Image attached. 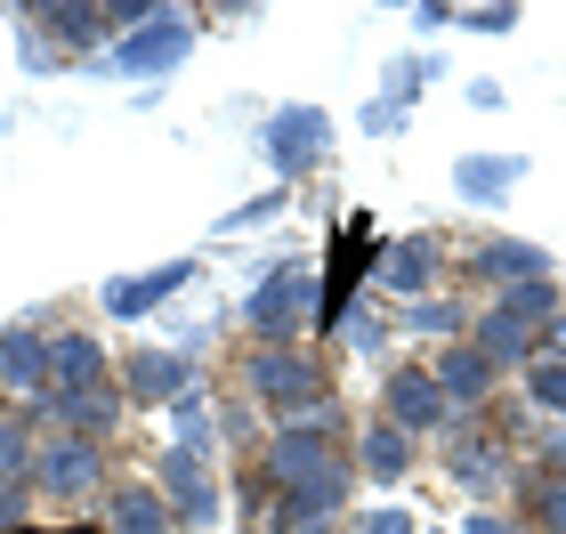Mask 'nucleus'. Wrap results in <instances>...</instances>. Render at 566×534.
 <instances>
[{"instance_id": "f257e3e1", "label": "nucleus", "mask_w": 566, "mask_h": 534, "mask_svg": "<svg viewBox=\"0 0 566 534\" xmlns=\"http://www.w3.org/2000/svg\"><path fill=\"white\" fill-rule=\"evenodd\" d=\"M324 470H340V405H324V413H300V421H275L268 429V446H260V494H292L307 486V478H324Z\"/></svg>"}, {"instance_id": "f03ea898", "label": "nucleus", "mask_w": 566, "mask_h": 534, "mask_svg": "<svg viewBox=\"0 0 566 534\" xmlns=\"http://www.w3.org/2000/svg\"><path fill=\"white\" fill-rule=\"evenodd\" d=\"M243 389L260 397L275 421H300V413H324V405H332V373H324V356H307V348H292V341H275V348H251Z\"/></svg>"}, {"instance_id": "7ed1b4c3", "label": "nucleus", "mask_w": 566, "mask_h": 534, "mask_svg": "<svg viewBox=\"0 0 566 534\" xmlns=\"http://www.w3.org/2000/svg\"><path fill=\"white\" fill-rule=\"evenodd\" d=\"M316 308H324L316 268H307V260H283V268H260V275H251L243 324H251V333H260V341L275 348V341H300L307 324H316Z\"/></svg>"}, {"instance_id": "20e7f679", "label": "nucleus", "mask_w": 566, "mask_h": 534, "mask_svg": "<svg viewBox=\"0 0 566 534\" xmlns=\"http://www.w3.org/2000/svg\"><path fill=\"white\" fill-rule=\"evenodd\" d=\"M122 380H97V389H49V397H33V429H65V438H90V446H106L114 429H122Z\"/></svg>"}, {"instance_id": "39448f33", "label": "nucleus", "mask_w": 566, "mask_h": 534, "mask_svg": "<svg viewBox=\"0 0 566 534\" xmlns=\"http://www.w3.org/2000/svg\"><path fill=\"white\" fill-rule=\"evenodd\" d=\"M260 155H268V170H275V178L316 170V163L332 155V114H324V106H283V114H268Z\"/></svg>"}, {"instance_id": "423d86ee", "label": "nucleus", "mask_w": 566, "mask_h": 534, "mask_svg": "<svg viewBox=\"0 0 566 534\" xmlns=\"http://www.w3.org/2000/svg\"><path fill=\"white\" fill-rule=\"evenodd\" d=\"M446 478H453V486H470L478 502H494L502 486H518V462H510V446L485 438L478 421H453V438H446Z\"/></svg>"}, {"instance_id": "0eeeda50", "label": "nucleus", "mask_w": 566, "mask_h": 534, "mask_svg": "<svg viewBox=\"0 0 566 534\" xmlns=\"http://www.w3.org/2000/svg\"><path fill=\"white\" fill-rule=\"evenodd\" d=\"M187 49H195V17L187 9H154V24H138V33L114 41V65L130 73V82H154V73L187 65Z\"/></svg>"}, {"instance_id": "6e6552de", "label": "nucleus", "mask_w": 566, "mask_h": 534, "mask_svg": "<svg viewBox=\"0 0 566 534\" xmlns=\"http://www.w3.org/2000/svg\"><path fill=\"white\" fill-rule=\"evenodd\" d=\"M97 486H106V453H97L90 438H41V453H33V494L82 502Z\"/></svg>"}, {"instance_id": "1a4fd4ad", "label": "nucleus", "mask_w": 566, "mask_h": 534, "mask_svg": "<svg viewBox=\"0 0 566 534\" xmlns=\"http://www.w3.org/2000/svg\"><path fill=\"white\" fill-rule=\"evenodd\" d=\"M380 421H397L405 438H421V429H453V397L437 389V373L429 365H397L389 373V389H380Z\"/></svg>"}, {"instance_id": "9d476101", "label": "nucleus", "mask_w": 566, "mask_h": 534, "mask_svg": "<svg viewBox=\"0 0 566 534\" xmlns=\"http://www.w3.org/2000/svg\"><path fill=\"white\" fill-rule=\"evenodd\" d=\"M348 494H356V462L324 470V478H307V486H292V494H275L268 526H275V534H324L332 519L348 511Z\"/></svg>"}, {"instance_id": "9b49d317", "label": "nucleus", "mask_w": 566, "mask_h": 534, "mask_svg": "<svg viewBox=\"0 0 566 534\" xmlns=\"http://www.w3.org/2000/svg\"><path fill=\"white\" fill-rule=\"evenodd\" d=\"M195 389V348H138L122 356V397L130 405H178Z\"/></svg>"}, {"instance_id": "f8f14e48", "label": "nucleus", "mask_w": 566, "mask_h": 534, "mask_svg": "<svg viewBox=\"0 0 566 534\" xmlns=\"http://www.w3.org/2000/svg\"><path fill=\"white\" fill-rule=\"evenodd\" d=\"M154 494L170 502V519L178 526H211L219 519V486H211V470H202V453H163V478H154Z\"/></svg>"}, {"instance_id": "ddd939ff", "label": "nucleus", "mask_w": 566, "mask_h": 534, "mask_svg": "<svg viewBox=\"0 0 566 534\" xmlns=\"http://www.w3.org/2000/svg\"><path fill=\"white\" fill-rule=\"evenodd\" d=\"M470 348H478V356H485L494 373H526L534 356H543V333H534L526 316H510L502 300H494L485 316H470Z\"/></svg>"}, {"instance_id": "4468645a", "label": "nucleus", "mask_w": 566, "mask_h": 534, "mask_svg": "<svg viewBox=\"0 0 566 534\" xmlns=\"http://www.w3.org/2000/svg\"><path fill=\"white\" fill-rule=\"evenodd\" d=\"M437 275H446V243H437V235H405V243L380 251L373 284L397 292V300H421V292H437Z\"/></svg>"}, {"instance_id": "2eb2a0df", "label": "nucleus", "mask_w": 566, "mask_h": 534, "mask_svg": "<svg viewBox=\"0 0 566 534\" xmlns=\"http://www.w3.org/2000/svg\"><path fill=\"white\" fill-rule=\"evenodd\" d=\"M178 284H195V260H163L146 275H114V284H106V316L114 324H138V316L163 308V300H178Z\"/></svg>"}, {"instance_id": "dca6fc26", "label": "nucleus", "mask_w": 566, "mask_h": 534, "mask_svg": "<svg viewBox=\"0 0 566 534\" xmlns=\"http://www.w3.org/2000/svg\"><path fill=\"white\" fill-rule=\"evenodd\" d=\"M534 275H551V251L543 243H518V235H485L470 251V284H534Z\"/></svg>"}, {"instance_id": "f3484780", "label": "nucleus", "mask_w": 566, "mask_h": 534, "mask_svg": "<svg viewBox=\"0 0 566 534\" xmlns=\"http://www.w3.org/2000/svg\"><path fill=\"white\" fill-rule=\"evenodd\" d=\"M0 389L49 397V333H33V324H0Z\"/></svg>"}, {"instance_id": "a211bd4d", "label": "nucleus", "mask_w": 566, "mask_h": 534, "mask_svg": "<svg viewBox=\"0 0 566 534\" xmlns=\"http://www.w3.org/2000/svg\"><path fill=\"white\" fill-rule=\"evenodd\" d=\"M429 373H437V389L453 397V413H461V421H478V405L494 397V365H485V356H478L470 341H453V348L437 356Z\"/></svg>"}, {"instance_id": "6ab92c4d", "label": "nucleus", "mask_w": 566, "mask_h": 534, "mask_svg": "<svg viewBox=\"0 0 566 534\" xmlns=\"http://www.w3.org/2000/svg\"><path fill=\"white\" fill-rule=\"evenodd\" d=\"M356 478H365V486H397V478H413V438H405L397 421H373L365 438H356Z\"/></svg>"}, {"instance_id": "aec40b11", "label": "nucleus", "mask_w": 566, "mask_h": 534, "mask_svg": "<svg viewBox=\"0 0 566 534\" xmlns=\"http://www.w3.org/2000/svg\"><path fill=\"white\" fill-rule=\"evenodd\" d=\"M106 380V341L97 333H49V389H97Z\"/></svg>"}, {"instance_id": "412c9836", "label": "nucleus", "mask_w": 566, "mask_h": 534, "mask_svg": "<svg viewBox=\"0 0 566 534\" xmlns=\"http://www.w3.org/2000/svg\"><path fill=\"white\" fill-rule=\"evenodd\" d=\"M24 24H49V41H57L65 57H73V49H97V41L114 33V17L90 9V0H49V9H24Z\"/></svg>"}, {"instance_id": "4be33fe9", "label": "nucleus", "mask_w": 566, "mask_h": 534, "mask_svg": "<svg viewBox=\"0 0 566 534\" xmlns=\"http://www.w3.org/2000/svg\"><path fill=\"white\" fill-rule=\"evenodd\" d=\"M106 534H178V519H170V502L154 494V486H114L106 494Z\"/></svg>"}, {"instance_id": "5701e85b", "label": "nucleus", "mask_w": 566, "mask_h": 534, "mask_svg": "<svg viewBox=\"0 0 566 534\" xmlns=\"http://www.w3.org/2000/svg\"><path fill=\"white\" fill-rule=\"evenodd\" d=\"M526 178V155H461L453 163V195L461 202H502Z\"/></svg>"}, {"instance_id": "b1692460", "label": "nucleus", "mask_w": 566, "mask_h": 534, "mask_svg": "<svg viewBox=\"0 0 566 534\" xmlns=\"http://www.w3.org/2000/svg\"><path fill=\"white\" fill-rule=\"evenodd\" d=\"M518 519H526L534 534H566V470H558V462L518 478Z\"/></svg>"}, {"instance_id": "393cba45", "label": "nucleus", "mask_w": 566, "mask_h": 534, "mask_svg": "<svg viewBox=\"0 0 566 534\" xmlns=\"http://www.w3.org/2000/svg\"><path fill=\"white\" fill-rule=\"evenodd\" d=\"M170 446L178 453H211L219 446V405H211V389H187L170 405Z\"/></svg>"}, {"instance_id": "a878e982", "label": "nucleus", "mask_w": 566, "mask_h": 534, "mask_svg": "<svg viewBox=\"0 0 566 534\" xmlns=\"http://www.w3.org/2000/svg\"><path fill=\"white\" fill-rule=\"evenodd\" d=\"M33 453H41L33 421H0V486H33Z\"/></svg>"}, {"instance_id": "bb28decb", "label": "nucleus", "mask_w": 566, "mask_h": 534, "mask_svg": "<svg viewBox=\"0 0 566 534\" xmlns=\"http://www.w3.org/2000/svg\"><path fill=\"white\" fill-rule=\"evenodd\" d=\"M502 308H510V316H526L534 333H543V324L566 308V292L551 284V275H534V284H510V292H502Z\"/></svg>"}, {"instance_id": "cd10ccee", "label": "nucleus", "mask_w": 566, "mask_h": 534, "mask_svg": "<svg viewBox=\"0 0 566 534\" xmlns=\"http://www.w3.org/2000/svg\"><path fill=\"white\" fill-rule=\"evenodd\" d=\"M526 405H534V413H558V421H566V365L534 356V365H526Z\"/></svg>"}, {"instance_id": "c85d7f7f", "label": "nucleus", "mask_w": 566, "mask_h": 534, "mask_svg": "<svg viewBox=\"0 0 566 534\" xmlns=\"http://www.w3.org/2000/svg\"><path fill=\"white\" fill-rule=\"evenodd\" d=\"M405 333H421V341H470V324H461L453 300H421V308L405 316Z\"/></svg>"}, {"instance_id": "c756f323", "label": "nucleus", "mask_w": 566, "mask_h": 534, "mask_svg": "<svg viewBox=\"0 0 566 534\" xmlns=\"http://www.w3.org/2000/svg\"><path fill=\"white\" fill-rule=\"evenodd\" d=\"M421 82H437V57H405V65H389V97H397V106H413Z\"/></svg>"}, {"instance_id": "7c9ffc66", "label": "nucleus", "mask_w": 566, "mask_h": 534, "mask_svg": "<svg viewBox=\"0 0 566 534\" xmlns=\"http://www.w3.org/2000/svg\"><path fill=\"white\" fill-rule=\"evenodd\" d=\"M268 219H283V187H268V195H251V202L227 211V227H268Z\"/></svg>"}, {"instance_id": "2f4dec72", "label": "nucleus", "mask_w": 566, "mask_h": 534, "mask_svg": "<svg viewBox=\"0 0 566 534\" xmlns=\"http://www.w3.org/2000/svg\"><path fill=\"white\" fill-rule=\"evenodd\" d=\"M510 24H518L510 0H494V9H461V33H510Z\"/></svg>"}, {"instance_id": "473e14b6", "label": "nucleus", "mask_w": 566, "mask_h": 534, "mask_svg": "<svg viewBox=\"0 0 566 534\" xmlns=\"http://www.w3.org/2000/svg\"><path fill=\"white\" fill-rule=\"evenodd\" d=\"M405 114H413V106H397V97H373V106L356 114V122H365L373 138H389V130H405Z\"/></svg>"}, {"instance_id": "72a5a7b5", "label": "nucleus", "mask_w": 566, "mask_h": 534, "mask_svg": "<svg viewBox=\"0 0 566 534\" xmlns=\"http://www.w3.org/2000/svg\"><path fill=\"white\" fill-rule=\"evenodd\" d=\"M340 333H348V348H365V356H373V348H380V341H389V324H380V316H373V308H356V316H348V324H340Z\"/></svg>"}, {"instance_id": "f704fd0d", "label": "nucleus", "mask_w": 566, "mask_h": 534, "mask_svg": "<svg viewBox=\"0 0 566 534\" xmlns=\"http://www.w3.org/2000/svg\"><path fill=\"white\" fill-rule=\"evenodd\" d=\"M461 534H526V519H502V511H470Z\"/></svg>"}, {"instance_id": "c9c22d12", "label": "nucleus", "mask_w": 566, "mask_h": 534, "mask_svg": "<svg viewBox=\"0 0 566 534\" xmlns=\"http://www.w3.org/2000/svg\"><path fill=\"white\" fill-rule=\"evenodd\" d=\"M24 502H33V486H0V534L24 526Z\"/></svg>"}, {"instance_id": "e433bc0d", "label": "nucleus", "mask_w": 566, "mask_h": 534, "mask_svg": "<svg viewBox=\"0 0 566 534\" xmlns=\"http://www.w3.org/2000/svg\"><path fill=\"white\" fill-rule=\"evenodd\" d=\"M356 534H421V526H413V511H373Z\"/></svg>"}, {"instance_id": "4c0bfd02", "label": "nucleus", "mask_w": 566, "mask_h": 534, "mask_svg": "<svg viewBox=\"0 0 566 534\" xmlns=\"http://www.w3.org/2000/svg\"><path fill=\"white\" fill-rule=\"evenodd\" d=\"M421 33H446V24H461V9H446V0H429V9H413Z\"/></svg>"}, {"instance_id": "58836bf2", "label": "nucleus", "mask_w": 566, "mask_h": 534, "mask_svg": "<svg viewBox=\"0 0 566 534\" xmlns=\"http://www.w3.org/2000/svg\"><path fill=\"white\" fill-rule=\"evenodd\" d=\"M470 106H478V114H502L510 90H502V82H470Z\"/></svg>"}, {"instance_id": "ea45409f", "label": "nucleus", "mask_w": 566, "mask_h": 534, "mask_svg": "<svg viewBox=\"0 0 566 534\" xmlns=\"http://www.w3.org/2000/svg\"><path fill=\"white\" fill-rule=\"evenodd\" d=\"M543 356H551V365H566V308L543 324Z\"/></svg>"}, {"instance_id": "a19ab883", "label": "nucleus", "mask_w": 566, "mask_h": 534, "mask_svg": "<svg viewBox=\"0 0 566 534\" xmlns=\"http://www.w3.org/2000/svg\"><path fill=\"white\" fill-rule=\"evenodd\" d=\"M558 470H566V429H558Z\"/></svg>"}, {"instance_id": "79ce46f5", "label": "nucleus", "mask_w": 566, "mask_h": 534, "mask_svg": "<svg viewBox=\"0 0 566 534\" xmlns=\"http://www.w3.org/2000/svg\"><path fill=\"white\" fill-rule=\"evenodd\" d=\"M324 534H332V526H324Z\"/></svg>"}]
</instances>
